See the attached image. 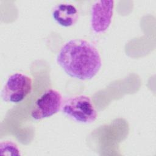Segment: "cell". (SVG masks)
<instances>
[{
	"label": "cell",
	"mask_w": 156,
	"mask_h": 156,
	"mask_svg": "<svg viewBox=\"0 0 156 156\" xmlns=\"http://www.w3.org/2000/svg\"><path fill=\"white\" fill-rule=\"evenodd\" d=\"M57 63L69 76L81 80H90L99 71L102 61L97 48L89 41L74 39L60 48Z\"/></svg>",
	"instance_id": "1"
},
{
	"label": "cell",
	"mask_w": 156,
	"mask_h": 156,
	"mask_svg": "<svg viewBox=\"0 0 156 156\" xmlns=\"http://www.w3.org/2000/svg\"><path fill=\"white\" fill-rule=\"evenodd\" d=\"M62 112L76 122L90 124L97 118V112L90 97L77 95L63 100Z\"/></svg>",
	"instance_id": "2"
},
{
	"label": "cell",
	"mask_w": 156,
	"mask_h": 156,
	"mask_svg": "<svg viewBox=\"0 0 156 156\" xmlns=\"http://www.w3.org/2000/svg\"><path fill=\"white\" fill-rule=\"evenodd\" d=\"M32 90L31 78L23 73H16L7 79L2 90L1 97L6 102L18 104L23 101Z\"/></svg>",
	"instance_id": "3"
},
{
	"label": "cell",
	"mask_w": 156,
	"mask_h": 156,
	"mask_svg": "<svg viewBox=\"0 0 156 156\" xmlns=\"http://www.w3.org/2000/svg\"><path fill=\"white\" fill-rule=\"evenodd\" d=\"M62 102L60 92L52 88L48 89L36 101L31 110V117L35 120L50 117L61 109Z\"/></svg>",
	"instance_id": "4"
},
{
	"label": "cell",
	"mask_w": 156,
	"mask_h": 156,
	"mask_svg": "<svg viewBox=\"0 0 156 156\" xmlns=\"http://www.w3.org/2000/svg\"><path fill=\"white\" fill-rule=\"evenodd\" d=\"M113 9V1H98L93 3L90 10V27L94 33L101 34L108 29Z\"/></svg>",
	"instance_id": "5"
},
{
	"label": "cell",
	"mask_w": 156,
	"mask_h": 156,
	"mask_svg": "<svg viewBox=\"0 0 156 156\" xmlns=\"http://www.w3.org/2000/svg\"><path fill=\"white\" fill-rule=\"evenodd\" d=\"M52 17L59 26L69 27L76 24L79 18V13L73 4L60 3L54 7Z\"/></svg>",
	"instance_id": "6"
},
{
	"label": "cell",
	"mask_w": 156,
	"mask_h": 156,
	"mask_svg": "<svg viewBox=\"0 0 156 156\" xmlns=\"http://www.w3.org/2000/svg\"><path fill=\"white\" fill-rule=\"evenodd\" d=\"M1 155H20V150L17 145L12 141H5L1 142L0 144Z\"/></svg>",
	"instance_id": "7"
}]
</instances>
